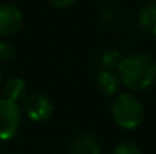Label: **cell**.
I'll use <instances>...</instances> for the list:
<instances>
[{
	"instance_id": "obj_12",
	"label": "cell",
	"mask_w": 156,
	"mask_h": 154,
	"mask_svg": "<svg viewBox=\"0 0 156 154\" xmlns=\"http://www.w3.org/2000/svg\"><path fill=\"white\" fill-rule=\"evenodd\" d=\"M15 53V49L9 43H0V60H9Z\"/></svg>"
},
{
	"instance_id": "obj_3",
	"label": "cell",
	"mask_w": 156,
	"mask_h": 154,
	"mask_svg": "<svg viewBox=\"0 0 156 154\" xmlns=\"http://www.w3.org/2000/svg\"><path fill=\"white\" fill-rule=\"evenodd\" d=\"M21 124V109L18 103L0 98V141L12 139Z\"/></svg>"
},
{
	"instance_id": "obj_6",
	"label": "cell",
	"mask_w": 156,
	"mask_h": 154,
	"mask_svg": "<svg viewBox=\"0 0 156 154\" xmlns=\"http://www.w3.org/2000/svg\"><path fill=\"white\" fill-rule=\"evenodd\" d=\"M68 154H100V144L93 135H80L71 142Z\"/></svg>"
},
{
	"instance_id": "obj_5",
	"label": "cell",
	"mask_w": 156,
	"mask_h": 154,
	"mask_svg": "<svg viewBox=\"0 0 156 154\" xmlns=\"http://www.w3.org/2000/svg\"><path fill=\"white\" fill-rule=\"evenodd\" d=\"M23 24V12L12 3L0 5V36L14 35Z\"/></svg>"
},
{
	"instance_id": "obj_8",
	"label": "cell",
	"mask_w": 156,
	"mask_h": 154,
	"mask_svg": "<svg viewBox=\"0 0 156 154\" xmlns=\"http://www.w3.org/2000/svg\"><path fill=\"white\" fill-rule=\"evenodd\" d=\"M138 23L149 36L156 38V2L146 5L141 9L138 15Z\"/></svg>"
},
{
	"instance_id": "obj_9",
	"label": "cell",
	"mask_w": 156,
	"mask_h": 154,
	"mask_svg": "<svg viewBox=\"0 0 156 154\" xmlns=\"http://www.w3.org/2000/svg\"><path fill=\"white\" fill-rule=\"evenodd\" d=\"M26 91H27V86H26V82L21 77H11L3 85L5 98H8L11 101L17 103L23 100L26 97Z\"/></svg>"
},
{
	"instance_id": "obj_13",
	"label": "cell",
	"mask_w": 156,
	"mask_h": 154,
	"mask_svg": "<svg viewBox=\"0 0 156 154\" xmlns=\"http://www.w3.org/2000/svg\"><path fill=\"white\" fill-rule=\"evenodd\" d=\"M50 2H52V5L55 8H58V9H65V8L71 6L76 0H50Z\"/></svg>"
},
{
	"instance_id": "obj_7",
	"label": "cell",
	"mask_w": 156,
	"mask_h": 154,
	"mask_svg": "<svg viewBox=\"0 0 156 154\" xmlns=\"http://www.w3.org/2000/svg\"><path fill=\"white\" fill-rule=\"evenodd\" d=\"M96 83H97L99 89L108 97L117 95V92L120 91V86H121L118 76L111 70H102L96 77Z\"/></svg>"
},
{
	"instance_id": "obj_11",
	"label": "cell",
	"mask_w": 156,
	"mask_h": 154,
	"mask_svg": "<svg viewBox=\"0 0 156 154\" xmlns=\"http://www.w3.org/2000/svg\"><path fill=\"white\" fill-rule=\"evenodd\" d=\"M112 154H143V151L138 145L132 142H121L114 148Z\"/></svg>"
},
{
	"instance_id": "obj_2",
	"label": "cell",
	"mask_w": 156,
	"mask_h": 154,
	"mask_svg": "<svg viewBox=\"0 0 156 154\" xmlns=\"http://www.w3.org/2000/svg\"><path fill=\"white\" fill-rule=\"evenodd\" d=\"M112 118L118 127L135 130L144 119V106L133 94H118L112 101Z\"/></svg>"
},
{
	"instance_id": "obj_1",
	"label": "cell",
	"mask_w": 156,
	"mask_h": 154,
	"mask_svg": "<svg viewBox=\"0 0 156 154\" xmlns=\"http://www.w3.org/2000/svg\"><path fill=\"white\" fill-rule=\"evenodd\" d=\"M117 71L120 83L130 92L146 91L156 82L155 59L144 53H135L123 57Z\"/></svg>"
},
{
	"instance_id": "obj_14",
	"label": "cell",
	"mask_w": 156,
	"mask_h": 154,
	"mask_svg": "<svg viewBox=\"0 0 156 154\" xmlns=\"http://www.w3.org/2000/svg\"><path fill=\"white\" fill-rule=\"evenodd\" d=\"M0 82H2V73H0Z\"/></svg>"
},
{
	"instance_id": "obj_4",
	"label": "cell",
	"mask_w": 156,
	"mask_h": 154,
	"mask_svg": "<svg viewBox=\"0 0 156 154\" xmlns=\"http://www.w3.org/2000/svg\"><path fill=\"white\" fill-rule=\"evenodd\" d=\"M23 112L30 121L44 122L53 115L55 106L52 100L43 94H30L23 101Z\"/></svg>"
},
{
	"instance_id": "obj_10",
	"label": "cell",
	"mask_w": 156,
	"mask_h": 154,
	"mask_svg": "<svg viewBox=\"0 0 156 154\" xmlns=\"http://www.w3.org/2000/svg\"><path fill=\"white\" fill-rule=\"evenodd\" d=\"M123 57L124 56L121 54L120 50H117V49H108L102 54V65H103L106 70H111L112 71V70H115V68L120 67Z\"/></svg>"
}]
</instances>
